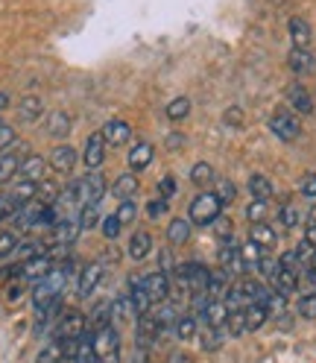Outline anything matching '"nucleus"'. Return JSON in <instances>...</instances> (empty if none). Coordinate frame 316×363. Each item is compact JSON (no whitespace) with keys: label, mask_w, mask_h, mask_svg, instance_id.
I'll list each match as a JSON object with an SVG mask.
<instances>
[{"label":"nucleus","mask_w":316,"mask_h":363,"mask_svg":"<svg viewBox=\"0 0 316 363\" xmlns=\"http://www.w3.org/2000/svg\"><path fill=\"white\" fill-rule=\"evenodd\" d=\"M12 144H15V129L6 126V123H0V152L9 150Z\"/></svg>","instance_id":"6e6d98bb"},{"label":"nucleus","mask_w":316,"mask_h":363,"mask_svg":"<svg viewBox=\"0 0 316 363\" xmlns=\"http://www.w3.org/2000/svg\"><path fill=\"white\" fill-rule=\"evenodd\" d=\"M106 150H108V144H106V138H103V132H91L85 138V150H82V162H85V167L88 170H97V167H103V162H106Z\"/></svg>","instance_id":"423d86ee"},{"label":"nucleus","mask_w":316,"mask_h":363,"mask_svg":"<svg viewBox=\"0 0 316 363\" xmlns=\"http://www.w3.org/2000/svg\"><path fill=\"white\" fill-rule=\"evenodd\" d=\"M152 252V235L149 232H135L129 238V258L132 261H144Z\"/></svg>","instance_id":"b1692460"},{"label":"nucleus","mask_w":316,"mask_h":363,"mask_svg":"<svg viewBox=\"0 0 316 363\" xmlns=\"http://www.w3.org/2000/svg\"><path fill=\"white\" fill-rule=\"evenodd\" d=\"M103 235H106V240H115L118 235H120V229H123V223L118 220V214H108V217H103Z\"/></svg>","instance_id":"de8ad7c7"},{"label":"nucleus","mask_w":316,"mask_h":363,"mask_svg":"<svg viewBox=\"0 0 316 363\" xmlns=\"http://www.w3.org/2000/svg\"><path fill=\"white\" fill-rule=\"evenodd\" d=\"M278 261L276 258H269V255H264L261 258V264H258V272H261V279H266V281H273L276 279V272H278Z\"/></svg>","instance_id":"8fccbe9b"},{"label":"nucleus","mask_w":316,"mask_h":363,"mask_svg":"<svg viewBox=\"0 0 316 363\" xmlns=\"http://www.w3.org/2000/svg\"><path fill=\"white\" fill-rule=\"evenodd\" d=\"M287 65H290V71H293V74H299V77H307V74L316 71V59L310 56V50H299V48H293V50H290Z\"/></svg>","instance_id":"6ab92c4d"},{"label":"nucleus","mask_w":316,"mask_h":363,"mask_svg":"<svg viewBox=\"0 0 316 363\" xmlns=\"http://www.w3.org/2000/svg\"><path fill=\"white\" fill-rule=\"evenodd\" d=\"M287 30H290V41H293V48H299V50H307L310 48V41H313V30H310V24L302 18V15H293L290 18V24H287Z\"/></svg>","instance_id":"9b49d317"},{"label":"nucleus","mask_w":316,"mask_h":363,"mask_svg":"<svg viewBox=\"0 0 316 363\" xmlns=\"http://www.w3.org/2000/svg\"><path fill=\"white\" fill-rule=\"evenodd\" d=\"M287 106H290L293 111H299V115H310V111H313V100H310L307 88H305L302 82L287 85Z\"/></svg>","instance_id":"2eb2a0df"},{"label":"nucleus","mask_w":316,"mask_h":363,"mask_svg":"<svg viewBox=\"0 0 316 363\" xmlns=\"http://www.w3.org/2000/svg\"><path fill=\"white\" fill-rule=\"evenodd\" d=\"M191 220H173L170 225H167V240L173 243V246H182V243H188V238H191Z\"/></svg>","instance_id":"72a5a7b5"},{"label":"nucleus","mask_w":316,"mask_h":363,"mask_svg":"<svg viewBox=\"0 0 316 363\" xmlns=\"http://www.w3.org/2000/svg\"><path fill=\"white\" fill-rule=\"evenodd\" d=\"M100 132H103V138H106L108 147H120V144H126L132 138V126L126 121H108Z\"/></svg>","instance_id":"f3484780"},{"label":"nucleus","mask_w":316,"mask_h":363,"mask_svg":"<svg viewBox=\"0 0 316 363\" xmlns=\"http://www.w3.org/2000/svg\"><path fill=\"white\" fill-rule=\"evenodd\" d=\"M222 211V202L214 191H202L193 202H191V211H188V220L193 225H211Z\"/></svg>","instance_id":"f03ea898"},{"label":"nucleus","mask_w":316,"mask_h":363,"mask_svg":"<svg viewBox=\"0 0 316 363\" xmlns=\"http://www.w3.org/2000/svg\"><path fill=\"white\" fill-rule=\"evenodd\" d=\"M59 185H56V182L53 179H44V182H38V202H41V206H56V202H59Z\"/></svg>","instance_id":"f704fd0d"},{"label":"nucleus","mask_w":316,"mask_h":363,"mask_svg":"<svg viewBox=\"0 0 316 363\" xmlns=\"http://www.w3.org/2000/svg\"><path fill=\"white\" fill-rule=\"evenodd\" d=\"M91 346H94V357H97V360L120 352V331H118V325H106V328L94 331Z\"/></svg>","instance_id":"39448f33"},{"label":"nucleus","mask_w":316,"mask_h":363,"mask_svg":"<svg viewBox=\"0 0 316 363\" xmlns=\"http://www.w3.org/2000/svg\"><path fill=\"white\" fill-rule=\"evenodd\" d=\"M47 162H44L41 155H24V162H21V167H18V179H24V182H44L47 176Z\"/></svg>","instance_id":"f8f14e48"},{"label":"nucleus","mask_w":316,"mask_h":363,"mask_svg":"<svg viewBox=\"0 0 316 363\" xmlns=\"http://www.w3.org/2000/svg\"><path fill=\"white\" fill-rule=\"evenodd\" d=\"M129 299H132V308H135V313H138V316L152 313L155 302L149 299V293L144 287V279H129Z\"/></svg>","instance_id":"4468645a"},{"label":"nucleus","mask_w":316,"mask_h":363,"mask_svg":"<svg viewBox=\"0 0 316 363\" xmlns=\"http://www.w3.org/2000/svg\"><path fill=\"white\" fill-rule=\"evenodd\" d=\"M225 123H229V126H240L243 123V111L237 106H232L229 111H225Z\"/></svg>","instance_id":"bf43d9fd"},{"label":"nucleus","mask_w":316,"mask_h":363,"mask_svg":"<svg viewBox=\"0 0 316 363\" xmlns=\"http://www.w3.org/2000/svg\"><path fill=\"white\" fill-rule=\"evenodd\" d=\"M229 287H232L229 284V272H225V269H214L211 279H208V296L225 302V296H229Z\"/></svg>","instance_id":"cd10ccee"},{"label":"nucleus","mask_w":316,"mask_h":363,"mask_svg":"<svg viewBox=\"0 0 316 363\" xmlns=\"http://www.w3.org/2000/svg\"><path fill=\"white\" fill-rule=\"evenodd\" d=\"M147 214L152 217V220H158V217H164L167 214V199L164 196H158V199H152L149 206H147Z\"/></svg>","instance_id":"864d4df0"},{"label":"nucleus","mask_w":316,"mask_h":363,"mask_svg":"<svg viewBox=\"0 0 316 363\" xmlns=\"http://www.w3.org/2000/svg\"><path fill=\"white\" fill-rule=\"evenodd\" d=\"M220 346H222L220 328H208V325H205V331H202V349H205V352H217Z\"/></svg>","instance_id":"49530a36"},{"label":"nucleus","mask_w":316,"mask_h":363,"mask_svg":"<svg viewBox=\"0 0 316 363\" xmlns=\"http://www.w3.org/2000/svg\"><path fill=\"white\" fill-rule=\"evenodd\" d=\"M9 108V94H4V91H0V111H6Z\"/></svg>","instance_id":"69168bd1"},{"label":"nucleus","mask_w":316,"mask_h":363,"mask_svg":"<svg viewBox=\"0 0 316 363\" xmlns=\"http://www.w3.org/2000/svg\"><path fill=\"white\" fill-rule=\"evenodd\" d=\"M106 194V176L100 170H88L82 179V206H100V199Z\"/></svg>","instance_id":"0eeeda50"},{"label":"nucleus","mask_w":316,"mask_h":363,"mask_svg":"<svg viewBox=\"0 0 316 363\" xmlns=\"http://www.w3.org/2000/svg\"><path fill=\"white\" fill-rule=\"evenodd\" d=\"M269 129H273V135L276 138H281V141H296L299 135H302V123H299V118L293 115L290 108H278L273 118H269Z\"/></svg>","instance_id":"7ed1b4c3"},{"label":"nucleus","mask_w":316,"mask_h":363,"mask_svg":"<svg viewBox=\"0 0 316 363\" xmlns=\"http://www.w3.org/2000/svg\"><path fill=\"white\" fill-rule=\"evenodd\" d=\"M50 167H53L56 173H71V170L77 167V150H74L71 144L53 147V152H50Z\"/></svg>","instance_id":"dca6fc26"},{"label":"nucleus","mask_w":316,"mask_h":363,"mask_svg":"<svg viewBox=\"0 0 316 363\" xmlns=\"http://www.w3.org/2000/svg\"><path fill=\"white\" fill-rule=\"evenodd\" d=\"M214 229H217V235L222 238V240H232V220H225V217H217L214 223Z\"/></svg>","instance_id":"4d7b16f0"},{"label":"nucleus","mask_w":316,"mask_h":363,"mask_svg":"<svg viewBox=\"0 0 316 363\" xmlns=\"http://www.w3.org/2000/svg\"><path fill=\"white\" fill-rule=\"evenodd\" d=\"M167 363H191V354H185V352H173V354L167 357Z\"/></svg>","instance_id":"e2e57ef3"},{"label":"nucleus","mask_w":316,"mask_h":363,"mask_svg":"<svg viewBox=\"0 0 316 363\" xmlns=\"http://www.w3.org/2000/svg\"><path fill=\"white\" fill-rule=\"evenodd\" d=\"M15 214H18V206L12 202V196H9V194H0V223L12 220Z\"/></svg>","instance_id":"603ef678"},{"label":"nucleus","mask_w":316,"mask_h":363,"mask_svg":"<svg viewBox=\"0 0 316 363\" xmlns=\"http://www.w3.org/2000/svg\"><path fill=\"white\" fill-rule=\"evenodd\" d=\"M152 144L149 141H138V144H135L132 150H129V167L135 170V173H138V170H144V167H149V162H152Z\"/></svg>","instance_id":"5701e85b"},{"label":"nucleus","mask_w":316,"mask_h":363,"mask_svg":"<svg viewBox=\"0 0 316 363\" xmlns=\"http://www.w3.org/2000/svg\"><path fill=\"white\" fill-rule=\"evenodd\" d=\"M115 214H118V220H120L123 225L135 223V220H138V202H135V199H123V202H120V208H118Z\"/></svg>","instance_id":"a19ab883"},{"label":"nucleus","mask_w":316,"mask_h":363,"mask_svg":"<svg viewBox=\"0 0 316 363\" xmlns=\"http://www.w3.org/2000/svg\"><path fill=\"white\" fill-rule=\"evenodd\" d=\"M266 311H269V316H284V311H287V296L284 293H276V290H269V296H266Z\"/></svg>","instance_id":"ea45409f"},{"label":"nucleus","mask_w":316,"mask_h":363,"mask_svg":"<svg viewBox=\"0 0 316 363\" xmlns=\"http://www.w3.org/2000/svg\"><path fill=\"white\" fill-rule=\"evenodd\" d=\"M299 191H302V196H307V199H313V202H316V173H307V176L302 179Z\"/></svg>","instance_id":"5fc2aeb1"},{"label":"nucleus","mask_w":316,"mask_h":363,"mask_svg":"<svg viewBox=\"0 0 316 363\" xmlns=\"http://www.w3.org/2000/svg\"><path fill=\"white\" fill-rule=\"evenodd\" d=\"M173 334L179 340H193V334H196V316L193 313H182L176 320V325H173Z\"/></svg>","instance_id":"c9c22d12"},{"label":"nucleus","mask_w":316,"mask_h":363,"mask_svg":"<svg viewBox=\"0 0 316 363\" xmlns=\"http://www.w3.org/2000/svg\"><path fill=\"white\" fill-rule=\"evenodd\" d=\"M249 194H252V199L269 202V196L276 194V188H273V182H269L264 173H252V176H249Z\"/></svg>","instance_id":"7c9ffc66"},{"label":"nucleus","mask_w":316,"mask_h":363,"mask_svg":"<svg viewBox=\"0 0 316 363\" xmlns=\"http://www.w3.org/2000/svg\"><path fill=\"white\" fill-rule=\"evenodd\" d=\"M129 363H149V349H144V346H135V352H132Z\"/></svg>","instance_id":"052dcab7"},{"label":"nucleus","mask_w":316,"mask_h":363,"mask_svg":"<svg viewBox=\"0 0 316 363\" xmlns=\"http://www.w3.org/2000/svg\"><path fill=\"white\" fill-rule=\"evenodd\" d=\"M264 255H266V249H261V246L252 243V240H246V243L240 246V264H243V269H258V264H261Z\"/></svg>","instance_id":"2f4dec72"},{"label":"nucleus","mask_w":316,"mask_h":363,"mask_svg":"<svg viewBox=\"0 0 316 363\" xmlns=\"http://www.w3.org/2000/svg\"><path fill=\"white\" fill-rule=\"evenodd\" d=\"M310 269H313V272H316V258H313V261H310Z\"/></svg>","instance_id":"338daca9"},{"label":"nucleus","mask_w":316,"mask_h":363,"mask_svg":"<svg viewBox=\"0 0 316 363\" xmlns=\"http://www.w3.org/2000/svg\"><path fill=\"white\" fill-rule=\"evenodd\" d=\"M50 138H64L67 132H71V118L64 115V111H50L47 115V123H44Z\"/></svg>","instance_id":"c85d7f7f"},{"label":"nucleus","mask_w":316,"mask_h":363,"mask_svg":"<svg viewBox=\"0 0 316 363\" xmlns=\"http://www.w3.org/2000/svg\"><path fill=\"white\" fill-rule=\"evenodd\" d=\"M214 194L220 196V202H222V206H232V202H235V196H237V188L232 185L229 179H217V191H214Z\"/></svg>","instance_id":"a18cd8bd"},{"label":"nucleus","mask_w":316,"mask_h":363,"mask_svg":"<svg viewBox=\"0 0 316 363\" xmlns=\"http://www.w3.org/2000/svg\"><path fill=\"white\" fill-rule=\"evenodd\" d=\"M21 290H24V279H21L18 284H9V290H6V299H9V302L21 299Z\"/></svg>","instance_id":"680f3d73"},{"label":"nucleus","mask_w":316,"mask_h":363,"mask_svg":"<svg viewBox=\"0 0 316 363\" xmlns=\"http://www.w3.org/2000/svg\"><path fill=\"white\" fill-rule=\"evenodd\" d=\"M144 287L149 293V299L162 305L170 296V276H167V272H162V269H155V272H149V276H144Z\"/></svg>","instance_id":"1a4fd4ad"},{"label":"nucleus","mask_w":316,"mask_h":363,"mask_svg":"<svg viewBox=\"0 0 316 363\" xmlns=\"http://www.w3.org/2000/svg\"><path fill=\"white\" fill-rule=\"evenodd\" d=\"M229 334H235V337H240V334H246V311L243 308H237V311H229Z\"/></svg>","instance_id":"c03bdc74"},{"label":"nucleus","mask_w":316,"mask_h":363,"mask_svg":"<svg viewBox=\"0 0 316 363\" xmlns=\"http://www.w3.org/2000/svg\"><path fill=\"white\" fill-rule=\"evenodd\" d=\"M243 311H246V334H249V331H258V328L269 320V311H266V305H261V302L246 305Z\"/></svg>","instance_id":"473e14b6"},{"label":"nucleus","mask_w":316,"mask_h":363,"mask_svg":"<svg viewBox=\"0 0 316 363\" xmlns=\"http://www.w3.org/2000/svg\"><path fill=\"white\" fill-rule=\"evenodd\" d=\"M299 316L305 320H316V293H305L299 299Z\"/></svg>","instance_id":"09e8293b"},{"label":"nucleus","mask_w":316,"mask_h":363,"mask_svg":"<svg viewBox=\"0 0 316 363\" xmlns=\"http://www.w3.org/2000/svg\"><path fill=\"white\" fill-rule=\"evenodd\" d=\"M6 194L12 196V202H15L18 208H24L27 202H33V199L38 196V185H35V182H24V179H15V185H12V188H9Z\"/></svg>","instance_id":"412c9836"},{"label":"nucleus","mask_w":316,"mask_h":363,"mask_svg":"<svg viewBox=\"0 0 316 363\" xmlns=\"http://www.w3.org/2000/svg\"><path fill=\"white\" fill-rule=\"evenodd\" d=\"M126 320H138V313H135V308H132L129 293H120V296L111 299V325H120Z\"/></svg>","instance_id":"aec40b11"},{"label":"nucleus","mask_w":316,"mask_h":363,"mask_svg":"<svg viewBox=\"0 0 316 363\" xmlns=\"http://www.w3.org/2000/svg\"><path fill=\"white\" fill-rule=\"evenodd\" d=\"M97 220H100L97 206H82V208H79V217H77V223H79V232H91L94 225H97Z\"/></svg>","instance_id":"58836bf2"},{"label":"nucleus","mask_w":316,"mask_h":363,"mask_svg":"<svg viewBox=\"0 0 316 363\" xmlns=\"http://www.w3.org/2000/svg\"><path fill=\"white\" fill-rule=\"evenodd\" d=\"M18 246H21V240H18L15 232H0V258L15 255V252H18Z\"/></svg>","instance_id":"37998d69"},{"label":"nucleus","mask_w":316,"mask_h":363,"mask_svg":"<svg viewBox=\"0 0 316 363\" xmlns=\"http://www.w3.org/2000/svg\"><path fill=\"white\" fill-rule=\"evenodd\" d=\"M199 320L205 323L208 328H220V331H222V325L229 323V305H225L222 299H211V302L205 305V311L199 313Z\"/></svg>","instance_id":"ddd939ff"},{"label":"nucleus","mask_w":316,"mask_h":363,"mask_svg":"<svg viewBox=\"0 0 316 363\" xmlns=\"http://www.w3.org/2000/svg\"><path fill=\"white\" fill-rule=\"evenodd\" d=\"M173 194H176V179H173V176H164L162 182H158V196L170 199Z\"/></svg>","instance_id":"13d9d810"},{"label":"nucleus","mask_w":316,"mask_h":363,"mask_svg":"<svg viewBox=\"0 0 316 363\" xmlns=\"http://www.w3.org/2000/svg\"><path fill=\"white\" fill-rule=\"evenodd\" d=\"M53 269V258L50 255H38V258H33V261H24L21 264V269H18V276L24 279V281H41L47 272Z\"/></svg>","instance_id":"9d476101"},{"label":"nucleus","mask_w":316,"mask_h":363,"mask_svg":"<svg viewBox=\"0 0 316 363\" xmlns=\"http://www.w3.org/2000/svg\"><path fill=\"white\" fill-rule=\"evenodd\" d=\"M191 182L196 188H205V185H211V182H217L214 179V167L208 164V162H199V164H193V170H191Z\"/></svg>","instance_id":"e433bc0d"},{"label":"nucleus","mask_w":316,"mask_h":363,"mask_svg":"<svg viewBox=\"0 0 316 363\" xmlns=\"http://www.w3.org/2000/svg\"><path fill=\"white\" fill-rule=\"evenodd\" d=\"M85 331H88L85 313H79V311H67L64 316H59L53 337H56V340H79V337H85Z\"/></svg>","instance_id":"20e7f679"},{"label":"nucleus","mask_w":316,"mask_h":363,"mask_svg":"<svg viewBox=\"0 0 316 363\" xmlns=\"http://www.w3.org/2000/svg\"><path fill=\"white\" fill-rule=\"evenodd\" d=\"M100 281H103V264H88V267H82L79 281H77V296H79V299L94 296V290L100 287Z\"/></svg>","instance_id":"6e6552de"},{"label":"nucleus","mask_w":316,"mask_h":363,"mask_svg":"<svg viewBox=\"0 0 316 363\" xmlns=\"http://www.w3.org/2000/svg\"><path fill=\"white\" fill-rule=\"evenodd\" d=\"M305 240L310 246H316V223H307V232H305Z\"/></svg>","instance_id":"0e129e2a"},{"label":"nucleus","mask_w":316,"mask_h":363,"mask_svg":"<svg viewBox=\"0 0 316 363\" xmlns=\"http://www.w3.org/2000/svg\"><path fill=\"white\" fill-rule=\"evenodd\" d=\"M18 115H21V121H24V123H35L44 115L41 97H24V100L18 103Z\"/></svg>","instance_id":"c756f323"},{"label":"nucleus","mask_w":316,"mask_h":363,"mask_svg":"<svg viewBox=\"0 0 316 363\" xmlns=\"http://www.w3.org/2000/svg\"><path fill=\"white\" fill-rule=\"evenodd\" d=\"M111 194H115L120 202H123V199H135V194H138V176H135V173L118 176L115 185H111Z\"/></svg>","instance_id":"a878e982"},{"label":"nucleus","mask_w":316,"mask_h":363,"mask_svg":"<svg viewBox=\"0 0 316 363\" xmlns=\"http://www.w3.org/2000/svg\"><path fill=\"white\" fill-rule=\"evenodd\" d=\"M249 240L258 243L261 249H273L278 243V235H276V229L269 223H252L249 225Z\"/></svg>","instance_id":"4be33fe9"},{"label":"nucleus","mask_w":316,"mask_h":363,"mask_svg":"<svg viewBox=\"0 0 316 363\" xmlns=\"http://www.w3.org/2000/svg\"><path fill=\"white\" fill-rule=\"evenodd\" d=\"M278 220L284 223V229H296V225L302 223V211L293 206V202H284V206L278 208Z\"/></svg>","instance_id":"4c0bfd02"},{"label":"nucleus","mask_w":316,"mask_h":363,"mask_svg":"<svg viewBox=\"0 0 316 363\" xmlns=\"http://www.w3.org/2000/svg\"><path fill=\"white\" fill-rule=\"evenodd\" d=\"M67 276H71V264H62V267H53L41 281L33 284V308H35V313L47 311L56 299H62V293L67 287Z\"/></svg>","instance_id":"f257e3e1"},{"label":"nucleus","mask_w":316,"mask_h":363,"mask_svg":"<svg viewBox=\"0 0 316 363\" xmlns=\"http://www.w3.org/2000/svg\"><path fill=\"white\" fill-rule=\"evenodd\" d=\"M64 360H67L64 357V340H56V337L47 340L35 357V363H64Z\"/></svg>","instance_id":"bb28decb"},{"label":"nucleus","mask_w":316,"mask_h":363,"mask_svg":"<svg viewBox=\"0 0 316 363\" xmlns=\"http://www.w3.org/2000/svg\"><path fill=\"white\" fill-rule=\"evenodd\" d=\"M85 320H88V328H91V331H100V328L111 325V299L97 302V305L91 308V313L85 316Z\"/></svg>","instance_id":"393cba45"},{"label":"nucleus","mask_w":316,"mask_h":363,"mask_svg":"<svg viewBox=\"0 0 316 363\" xmlns=\"http://www.w3.org/2000/svg\"><path fill=\"white\" fill-rule=\"evenodd\" d=\"M188 111H191V100L188 97H176L167 106V118L170 121H182V118H188Z\"/></svg>","instance_id":"79ce46f5"},{"label":"nucleus","mask_w":316,"mask_h":363,"mask_svg":"<svg viewBox=\"0 0 316 363\" xmlns=\"http://www.w3.org/2000/svg\"><path fill=\"white\" fill-rule=\"evenodd\" d=\"M220 269H225L229 276H235V272H243L240 246H235V240H225V243L220 246Z\"/></svg>","instance_id":"a211bd4d"},{"label":"nucleus","mask_w":316,"mask_h":363,"mask_svg":"<svg viewBox=\"0 0 316 363\" xmlns=\"http://www.w3.org/2000/svg\"><path fill=\"white\" fill-rule=\"evenodd\" d=\"M246 217H249V223H264V217H266V202H264V199H252L249 208H246Z\"/></svg>","instance_id":"3c124183"}]
</instances>
